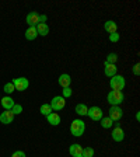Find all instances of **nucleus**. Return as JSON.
Here are the masks:
<instances>
[{
    "label": "nucleus",
    "instance_id": "f257e3e1",
    "mask_svg": "<svg viewBox=\"0 0 140 157\" xmlns=\"http://www.w3.org/2000/svg\"><path fill=\"white\" fill-rule=\"evenodd\" d=\"M84 131H85V124H84V121H81V119H74V121L70 124V133H72L74 137L83 136Z\"/></svg>",
    "mask_w": 140,
    "mask_h": 157
},
{
    "label": "nucleus",
    "instance_id": "f03ea898",
    "mask_svg": "<svg viewBox=\"0 0 140 157\" xmlns=\"http://www.w3.org/2000/svg\"><path fill=\"white\" fill-rule=\"evenodd\" d=\"M109 86H111L112 90H118V91H122L126 86V82H125V77L121 75H115L114 77H111L109 80Z\"/></svg>",
    "mask_w": 140,
    "mask_h": 157
},
{
    "label": "nucleus",
    "instance_id": "7ed1b4c3",
    "mask_svg": "<svg viewBox=\"0 0 140 157\" xmlns=\"http://www.w3.org/2000/svg\"><path fill=\"white\" fill-rule=\"evenodd\" d=\"M123 93L122 91H118V90H112V91H109V94H108L107 100L108 102L111 105H119L122 104V101H123Z\"/></svg>",
    "mask_w": 140,
    "mask_h": 157
},
{
    "label": "nucleus",
    "instance_id": "20e7f679",
    "mask_svg": "<svg viewBox=\"0 0 140 157\" xmlns=\"http://www.w3.org/2000/svg\"><path fill=\"white\" fill-rule=\"evenodd\" d=\"M49 105L52 108V111H62L66 105V98H63L62 95H56V97L52 98V101H51Z\"/></svg>",
    "mask_w": 140,
    "mask_h": 157
},
{
    "label": "nucleus",
    "instance_id": "39448f33",
    "mask_svg": "<svg viewBox=\"0 0 140 157\" xmlns=\"http://www.w3.org/2000/svg\"><path fill=\"white\" fill-rule=\"evenodd\" d=\"M122 115H123V111H122V108L119 105H112L109 108V115L108 117L111 118L112 122H118L122 118Z\"/></svg>",
    "mask_w": 140,
    "mask_h": 157
},
{
    "label": "nucleus",
    "instance_id": "423d86ee",
    "mask_svg": "<svg viewBox=\"0 0 140 157\" xmlns=\"http://www.w3.org/2000/svg\"><path fill=\"white\" fill-rule=\"evenodd\" d=\"M87 115L90 117V119H93V121H101V118L104 117V114H102V109L100 107H91V108H88Z\"/></svg>",
    "mask_w": 140,
    "mask_h": 157
},
{
    "label": "nucleus",
    "instance_id": "0eeeda50",
    "mask_svg": "<svg viewBox=\"0 0 140 157\" xmlns=\"http://www.w3.org/2000/svg\"><path fill=\"white\" fill-rule=\"evenodd\" d=\"M11 83L14 84V88H16V90H18V91H24V90H27V88H28V86H29L28 78H25V77L14 78Z\"/></svg>",
    "mask_w": 140,
    "mask_h": 157
},
{
    "label": "nucleus",
    "instance_id": "6e6552de",
    "mask_svg": "<svg viewBox=\"0 0 140 157\" xmlns=\"http://www.w3.org/2000/svg\"><path fill=\"white\" fill-rule=\"evenodd\" d=\"M112 139H114L115 142H122L125 139V132H123V129H122L119 125H116V126L112 129Z\"/></svg>",
    "mask_w": 140,
    "mask_h": 157
},
{
    "label": "nucleus",
    "instance_id": "1a4fd4ad",
    "mask_svg": "<svg viewBox=\"0 0 140 157\" xmlns=\"http://www.w3.org/2000/svg\"><path fill=\"white\" fill-rule=\"evenodd\" d=\"M69 153L72 157H83V146H80L78 143H73L69 147Z\"/></svg>",
    "mask_w": 140,
    "mask_h": 157
},
{
    "label": "nucleus",
    "instance_id": "9d476101",
    "mask_svg": "<svg viewBox=\"0 0 140 157\" xmlns=\"http://www.w3.org/2000/svg\"><path fill=\"white\" fill-rule=\"evenodd\" d=\"M14 121V114L11 112V109H9V111H4L0 114V122L4 125H9L11 124V122Z\"/></svg>",
    "mask_w": 140,
    "mask_h": 157
},
{
    "label": "nucleus",
    "instance_id": "9b49d317",
    "mask_svg": "<svg viewBox=\"0 0 140 157\" xmlns=\"http://www.w3.org/2000/svg\"><path fill=\"white\" fill-rule=\"evenodd\" d=\"M27 24L29 27H36L39 24V14L36 11H31L27 16Z\"/></svg>",
    "mask_w": 140,
    "mask_h": 157
},
{
    "label": "nucleus",
    "instance_id": "f8f14e48",
    "mask_svg": "<svg viewBox=\"0 0 140 157\" xmlns=\"http://www.w3.org/2000/svg\"><path fill=\"white\" fill-rule=\"evenodd\" d=\"M104 66H105L104 73H105V76H107V77H114V76L116 75V72H118L116 65H114V63H107V62H105V63H104Z\"/></svg>",
    "mask_w": 140,
    "mask_h": 157
},
{
    "label": "nucleus",
    "instance_id": "ddd939ff",
    "mask_svg": "<svg viewBox=\"0 0 140 157\" xmlns=\"http://www.w3.org/2000/svg\"><path fill=\"white\" fill-rule=\"evenodd\" d=\"M58 83L60 84V87L62 88L70 87V84H72V77H70V75H67V73H63V75L59 76Z\"/></svg>",
    "mask_w": 140,
    "mask_h": 157
},
{
    "label": "nucleus",
    "instance_id": "4468645a",
    "mask_svg": "<svg viewBox=\"0 0 140 157\" xmlns=\"http://www.w3.org/2000/svg\"><path fill=\"white\" fill-rule=\"evenodd\" d=\"M46 119H48V122L51 125H53V126H58L59 124H60V115L58 114V112H51L49 115H46Z\"/></svg>",
    "mask_w": 140,
    "mask_h": 157
},
{
    "label": "nucleus",
    "instance_id": "2eb2a0df",
    "mask_svg": "<svg viewBox=\"0 0 140 157\" xmlns=\"http://www.w3.org/2000/svg\"><path fill=\"white\" fill-rule=\"evenodd\" d=\"M104 28H105V31H107L108 34H114V33H116L118 25H116V23H115V21H112V20H108V21H105Z\"/></svg>",
    "mask_w": 140,
    "mask_h": 157
},
{
    "label": "nucleus",
    "instance_id": "dca6fc26",
    "mask_svg": "<svg viewBox=\"0 0 140 157\" xmlns=\"http://www.w3.org/2000/svg\"><path fill=\"white\" fill-rule=\"evenodd\" d=\"M35 28H36V33H38V35L45 36V35H48V34H49V25L46 23H39L38 25L35 27Z\"/></svg>",
    "mask_w": 140,
    "mask_h": 157
},
{
    "label": "nucleus",
    "instance_id": "f3484780",
    "mask_svg": "<svg viewBox=\"0 0 140 157\" xmlns=\"http://www.w3.org/2000/svg\"><path fill=\"white\" fill-rule=\"evenodd\" d=\"M14 100L11 97H4V98H2V107L6 109V111H9V109H11V108L14 107Z\"/></svg>",
    "mask_w": 140,
    "mask_h": 157
},
{
    "label": "nucleus",
    "instance_id": "a211bd4d",
    "mask_svg": "<svg viewBox=\"0 0 140 157\" xmlns=\"http://www.w3.org/2000/svg\"><path fill=\"white\" fill-rule=\"evenodd\" d=\"M36 36H38V33H36L35 27H28V29L25 31V38L28 39V41H34Z\"/></svg>",
    "mask_w": 140,
    "mask_h": 157
},
{
    "label": "nucleus",
    "instance_id": "6ab92c4d",
    "mask_svg": "<svg viewBox=\"0 0 140 157\" xmlns=\"http://www.w3.org/2000/svg\"><path fill=\"white\" fill-rule=\"evenodd\" d=\"M87 111H88V108H87L85 104H77L76 105V112H77V115H80V117L87 115Z\"/></svg>",
    "mask_w": 140,
    "mask_h": 157
},
{
    "label": "nucleus",
    "instance_id": "aec40b11",
    "mask_svg": "<svg viewBox=\"0 0 140 157\" xmlns=\"http://www.w3.org/2000/svg\"><path fill=\"white\" fill-rule=\"evenodd\" d=\"M114 125V122L111 121V118L109 117H102L101 118V126L105 128V129H109V128Z\"/></svg>",
    "mask_w": 140,
    "mask_h": 157
},
{
    "label": "nucleus",
    "instance_id": "412c9836",
    "mask_svg": "<svg viewBox=\"0 0 140 157\" xmlns=\"http://www.w3.org/2000/svg\"><path fill=\"white\" fill-rule=\"evenodd\" d=\"M39 112L46 117V115H49L51 112H53V111H52V108H51V105L49 104H42L41 105V108H39Z\"/></svg>",
    "mask_w": 140,
    "mask_h": 157
},
{
    "label": "nucleus",
    "instance_id": "4be33fe9",
    "mask_svg": "<svg viewBox=\"0 0 140 157\" xmlns=\"http://www.w3.org/2000/svg\"><path fill=\"white\" fill-rule=\"evenodd\" d=\"M83 157H94V149L93 147H83Z\"/></svg>",
    "mask_w": 140,
    "mask_h": 157
},
{
    "label": "nucleus",
    "instance_id": "5701e85b",
    "mask_svg": "<svg viewBox=\"0 0 140 157\" xmlns=\"http://www.w3.org/2000/svg\"><path fill=\"white\" fill-rule=\"evenodd\" d=\"M4 93H7V94H11V93L13 91H16V88H14V84L11 82L10 83H6V84H4Z\"/></svg>",
    "mask_w": 140,
    "mask_h": 157
},
{
    "label": "nucleus",
    "instance_id": "b1692460",
    "mask_svg": "<svg viewBox=\"0 0 140 157\" xmlns=\"http://www.w3.org/2000/svg\"><path fill=\"white\" fill-rule=\"evenodd\" d=\"M116 60H118V55L112 52V53H109V55L107 56V60H105V62H107V63H114V65H115V62H116Z\"/></svg>",
    "mask_w": 140,
    "mask_h": 157
},
{
    "label": "nucleus",
    "instance_id": "393cba45",
    "mask_svg": "<svg viewBox=\"0 0 140 157\" xmlns=\"http://www.w3.org/2000/svg\"><path fill=\"white\" fill-rule=\"evenodd\" d=\"M72 94H73V91H72V88H70V87H65V88L62 90V97H63V98L72 97Z\"/></svg>",
    "mask_w": 140,
    "mask_h": 157
},
{
    "label": "nucleus",
    "instance_id": "a878e982",
    "mask_svg": "<svg viewBox=\"0 0 140 157\" xmlns=\"http://www.w3.org/2000/svg\"><path fill=\"white\" fill-rule=\"evenodd\" d=\"M11 112H13L14 115H18V114H21L23 112V107L20 104H14V107L11 108Z\"/></svg>",
    "mask_w": 140,
    "mask_h": 157
},
{
    "label": "nucleus",
    "instance_id": "bb28decb",
    "mask_svg": "<svg viewBox=\"0 0 140 157\" xmlns=\"http://www.w3.org/2000/svg\"><path fill=\"white\" fill-rule=\"evenodd\" d=\"M119 38H121V35H119L118 33L109 34V41H111V42H118V41H119Z\"/></svg>",
    "mask_w": 140,
    "mask_h": 157
},
{
    "label": "nucleus",
    "instance_id": "cd10ccee",
    "mask_svg": "<svg viewBox=\"0 0 140 157\" xmlns=\"http://www.w3.org/2000/svg\"><path fill=\"white\" fill-rule=\"evenodd\" d=\"M11 157H25V153H24V151H21V150H17V151H14Z\"/></svg>",
    "mask_w": 140,
    "mask_h": 157
},
{
    "label": "nucleus",
    "instance_id": "c85d7f7f",
    "mask_svg": "<svg viewBox=\"0 0 140 157\" xmlns=\"http://www.w3.org/2000/svg\"><path fill=\"white\" fill-rule=\"evenodd\" d=\"M140 65L139 63H136V65H134V67H133V73H134V76H139L140 75Z\"/></svg>",
    "mask_w": 140,
    "mask_h": 157
},
{
    "label": "nucleus",
    "instance_id": "c756f323",
    "mask_svg": "<svg viewBox=\"0 0 140 157\" xmlns=\"http://www.w3.org/2000/svg\"><path fill=\"white\" fill-rule=\"evenodd\" d=\"M39 23H46V16L45 14H42V16L39 14Z\"/></svg>",
    "mask_w": 140,
    "mask_h": 157
}]
</instances>
